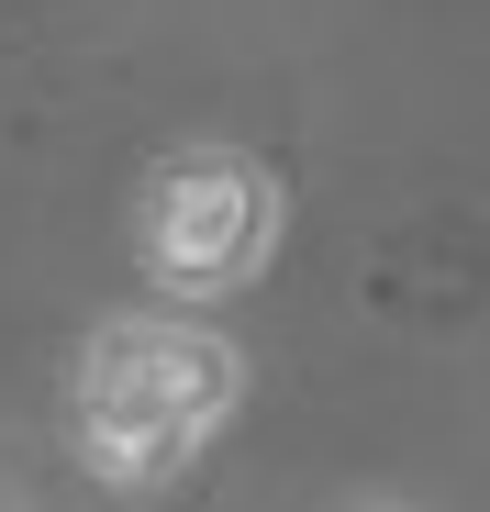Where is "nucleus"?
<instances>
[{
	"instance_id": "nucleus-1",
	"label": "nucleus",
	"mask_w": 490,
	"mask_h": 512,
	"mask_svg": "<svg viewBox=\"0 0 490 512\" xmlns=\"http://www.w3.org/2000/svg\"><path fill=\"white\" fill-rule=\"evenodd\" d=\"M245 401V357L212 323H168V312H123L78 346L67 379V446L101 490H168Z\"/></svg>"
},
{
	"instance_id": "nucleus-2",
	"label": "nucleus",
	"mask_w": 490,
	"mask_h": 512,
	"mask_svg": "<svg viewBox=\"0 0 490 512\" xmlns=\"http://www.w3.org/2000/svg\"><path fill=\"white\" fill-rule=\"evenodd\" d=\"M279 245V179L234 145H190V156H156L145 190H134V268L145 290L168 301H223L268 268Z\"/></svg>"
}]
</instances>
